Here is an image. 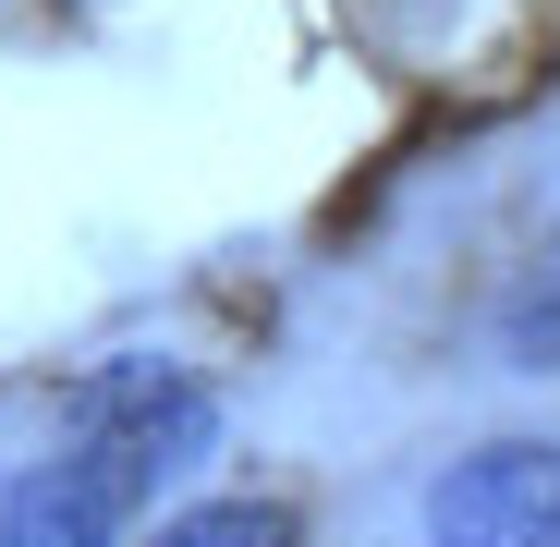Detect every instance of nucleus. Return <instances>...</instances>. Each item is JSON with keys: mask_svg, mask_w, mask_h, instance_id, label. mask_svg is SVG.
<instances>
[{"mask_svg": "<svg viewBox=\"0 0 560 547\" xmlns=\"http://www.w3.org/2000/svg\"><path fill=\"white\" fill-rule=\"evenodd\" d=\"M220 402L196 378H122L85 402V426L49 450V463L0 475V547H122V523L183 475L208 463Z\"/></svg>", "mask_w": 560, "mask_h": 547, "instance_id": "obj_1", "label": "nucleus"}, {"mask_svg": "<svg viewBox=\"0 0 560 547\" xmlns=\"http://www.w3.org/2000/svg\"><path fill=\"white\" fill-rule=\"evenodd\" d=\"M439 547H560V450L548 438H488L427 487Z\"/></svg>", "mask_w": 560, "mask_h": 547, "instance_id": "obj_2", "label": "nucleus"}, {"mask_svg": "<svg viewBox=\"0 0 560 547\" xmlns=\"http://www.w3.org/2000/svg\"><path fill=\"white\" fill-rule=\"evenodd\" d=\"M159 547H305V523L268 511V499H208V511L159 523Z\"/></svg>", "mask_w": 560, "mask_h": 547, "instance_id": "obj_3", "label": "nucleus"}]
</instances>
